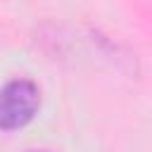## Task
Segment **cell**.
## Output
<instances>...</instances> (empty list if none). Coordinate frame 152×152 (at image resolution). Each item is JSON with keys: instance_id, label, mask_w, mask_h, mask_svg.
Instances as JSON below:
<instances>
[{"instance_id": "6da1fadb", "label": "cell", "mask_w": 152, "mask_h": 152, "mask_svg": "<svg viewBox=\"0 0 152 152\" xmlns=\"http://www.w3.org/2000/svg\"><path fill=\"white\" fill-rule=\"evenodd\" d=\"M40 107V90L28 78H14L0 90V128L26 126Z\"/></svg>"}]
</instances>
